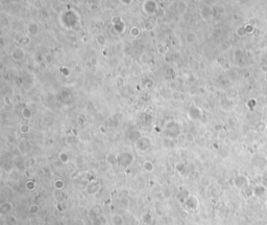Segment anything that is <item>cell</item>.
<instances>
[{
  "label": "cell",
  "mask_w": 267,
  "mask_h": 225,
  "mask_svg": "<svg viewBox=\"0 0 267 225\" xmlns=\"http://www.w3.org/2000/svg\"><path fill=\"white\" fill-rule=\"evenodd\" d=\"M112 223H113V225H123L124 220H123V218L120 215L115 214V215L112 216Z\"/></svg>",
  "instance_id": "cell-1"
},
{
  "label": "cell",
  "mask_w": 267,
  "mask_h": 225,
  "mask_svg": "<svg viewBox=\"0 0 267 225\" xmlns=\"http://www.w3.org/2000/svg\"><path fill=\"white\" fill-rule=\"evenodd\" d=\"M38 207H37V205H31V208H29V210H31V212H33V214H36L37 212H38Z\"/></svg>",
  "instance_id": "cell-2"
}]
</instances>
